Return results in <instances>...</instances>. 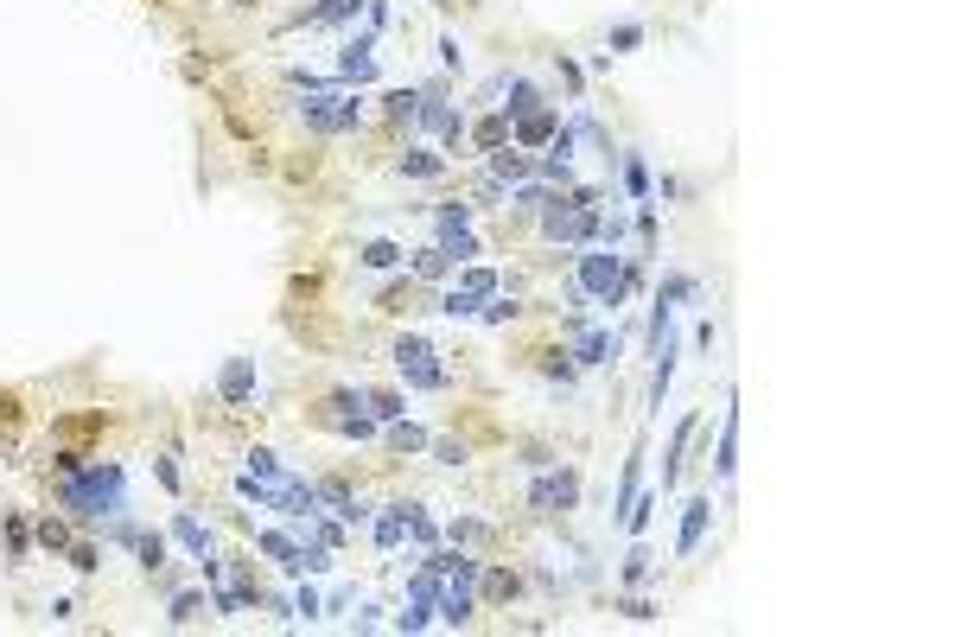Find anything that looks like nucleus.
Instances as JSON below:
<instances>
[{
	"instance_id": "nucleus-23",
	"label": "nucleus",
	"mask_w": 955,
	"mask_h": 637,
	"mask_svg": "<svg viewBox=\"0 0 955 637\" xmlns=\"http://www.w3.org/2000/svg\"><path fill=\"white\" fill-rule=\"evenodd\" d=\"M497 96H503L497 109L510 115V122H523V115H535V109H542V90H535L529 77H503V90H497Z\"/></svg>"
},
{
	"instance_id": "nucleus-29",
	"label": "nucleus",
	"mask_w": 955,
	"mask_h": 637,
	"mask_svg": "<svg viewBox=\"0 0 955 637\" xmlns=\"http://www.w3.org/2000/svg\"><path fill=\"white\" fill-rule=\"evenodd\" d=\"M249 472H255V478H268V485H293V478H300L281 453H268V446H255V453H249Z\"/></svg>"
},
{
	"instance_id": "nucleus-55",
	"label": "nucleus",
	"mask_w": 955,
	"mask_h": 637,
	"mask_svg": "<svg viewBox=\"0 0 955 637\" xmlns=\"http://www.w3.org/2000/svg\"><path fill=\"white\" fill-rule=\"evenodd\" d=\"M0 516H7V510H0Z\"/></svg>"
},
{
	"instance_id": "nucleus-24",
	"label": "nucleus",
	"mask_w": 955,
	"mask_h": 637,
	"mask_svg": "<svg viewBox=\"0 0 955 637\" xmlns=\"http://www.w3.org/2000/svg\"><path fill=\"white\" fill-rule=\"evenodd\" d=\"M491 179H497V185H523V179H535V160H529L523 147L503 141V147L491 153Z\"/></svg>"
},
{
	"instance_id": "nucleus-19",
	"label": "nucleus",
	"mask_w": 955,
	"mask_h": 637,
	"mask_svg": "<svg viewBox=\"0 0 955 637\" xmlns=\"http://www.w3.org/2000/svg\"><path fill=\"white\" fill-rule=\"evenodd\" d=\"M255 548L281 567V574H293L300 580V536H287V529H255Z\"/></svg>"
},
{
	"instance_id": "nucleus-32",
	"label": "nucleus",
	"mask_w": 955,
	"mask_h": 637,
	"mask_svg": "<svg viewBox=\"0 0 955 637\" xmlns=\"http://www.w3.org/2000/svg\"><path fill=\"white\" fill-rule=\"evenodd\" d=\"M357 13H363V0H312L306 20L312 26H344V20H357Z\"/></svg>"
},
{
	"instance_id": "nucleus-34",
	"label": "nucleus",
	"mask_w": 955,
	"mask_h": 637,
	"mask_svg": "<svg viewBox=\"0 0 955 637\" xmlns=\"http://www.w3.org/2000/svg\"><path fill=\"white\" fill-rule=\"evenodd\" d=\"M624 192H631V204H650V166H644V153H624Z\"/></svg>"
},
{
	"instance_id": "nucleus-35",
	"label": "nucleus",
	"mask_w": 955,
	"mask_h": 637,
	"mask_svg": "<svg viewBox=\"0 0 955 637\" xmlns=\"http://www.w3.org/2000/svg\"><path fill=\"white\" fill-rule=\"evenodd\" d=\"M363 408H370V415H376L382 427H389V421H402V415H408V408H402V395H395V389H363Z\"/></svg>"
},
{
	"instance_id": "nucleus-7",
	"label": "nucleus",
	"mask_w": 955,
	"mask_h": 637,
	"mask_svg": "<svg viewBox=\"0 0 955 637\" xmlns=\"http://www.w3.org/2000/svg\"><path fill=\"white\" fill-rule=\"evenodd\" d=\"M312 421L319 427H332V434H344V440H376V415L363 408V389H332L319 408H312Z\"/></svg>"
},
{
	"instance_id": "nucleus-12",
	"label": "nucleus",
	"mask_w": 955,
	"mask_h": 637,
	"mask_svg": "<svg viewBox=\"0 0 955 637\" xmlns=\"http://www.w3.org/2000/svg\"><path fill=\"white\" fill-rule=\"evenodd\" d=\"M433 606H440V574H433V567L421 561V574L408 580V599H402V612H395L389 625L414 637V631H427V625H433Z\"/></svg>"
},
{
	"instance_id": "nucleus-41",
	"label": "nucleus",
	"mask_w": 955,
	"mask_h": 637,
	"mask_svg": "<svg viewBox=\"0 0 955 637\" xmlns=\"http://www.w3.org/2000/svg\"><path fill=\"white\" fill-rule=\"evenodd\" d=\"M408 542H421V548L440 542V523H433V516H427L421 504H408Z\"/></svg>"
},
{
	"instance_id": "nucleus-46",
	"label": "nucleus",
	"mask_w": 955,
	"mask_h": 637,
	"mask_svg": "<svg viewBox=\"0 0 955 637\" xmlns=\"http://www.w3.org/2000/svg\"><path fill=\"white\" fill-rule=\"evenodd\" d=\"M198 612H204V593H172V612L166 618H172V625H191Z\"/></svg>"
},
{
	"instance_id": "nucleus-52",
	"label": "nucleus",
	"mask_w": 955,
	"mask_h": 637,
	"mask_svg": "<svg viewBox=\"0 0 955 637\" xmlns=\"http://www.w3.org/2000/svg\"><path fill=\"white\" fill-rule=\"evenodd\" d=\"M153 478H160L166 491H179V466H172V453H160V459H153Z\"/></svg>"
},
{
	"instance_id": "nucleus-39",
	"label": "nucleus",
	"mask_w": 955,
	"mask_h": 637,
	"mask_svg": "<svg viewBox=\"0 0 955 637\" xmlns=\"http://www.w3.org/2000/svg\"><path fill=\"white\" fill-rule=\"evenodd\" d=\"M414 109H421V90H389V96H382V115H389L395 128L414 122Z\"/></svg>"
},
{
	"instance_id": "nucleus-1",
	"label": "nucleus",
	"mask_w": 955,
	"mask_h": 637,
	"mask_svg": "<svg viewBox=\"0 0 955 637\" xmlns=\"http://www.w3.org/2000/svg\"><path fill=\"white\" fill-rule=\"evenodd\" d=\"M58 504L71 510V523H115L128 510V472L109 459H90L83 472L58 478Z\"/></svg>"
},
{
	"instance_id": "nucleus-11",
	"label": "nucleus",
	"mask_w": 955,
	"mask_h": 637,
	"mask_svg": "<svg viewBox=\"0 0 955 637\" xmlns=\"http://www.w3.org/2000/svg\"><path fill=\"white\" fill-rule=\"evenodd\" d=\"M573 504H580V472H573V466L554 459V466L535 472V485H529V510L535 516H567Z\"/></svg>"
},
{
	"instance_id": "nucleus-22",
	"label": "nucleus",
	"mask_w": 955,
	"mask_h": 637,
	"mask_svg": "<svg viewBox=\"0 0 955 637\" xmlns=\"http://www.w3.org/2000/svg\"><path fill=\"white\" fill-rule=\"evenodd\" d=\"M554 128H561V115H554V109H535V115H523V122H510V147H548Z\"/></svg>"
},
{
	"instance_id": "nucleus-5",
	"label": "nucleus",
	"mask_w": 955,
	"mask_h": 637,
	"mask_svg": "<svg viewBox=\"0 0 955 637\" xmlns=\"http://www.w3.org/2000/svg\"><path fill=\"white\" fill-rule=\"evenodd\" d=\"M478 567L484 561H472L465 548H453V561H446V574H440V606H433V618H440L446 631L472 625V612H478Z\"/></svg>"
},
{
	"instance_id": "nucleus-43",
	"label": "nucleus",
	"mask_w": 955,
	"mask_h": 637,
	"mask_svg": "<svg viewBox=\"0 0 955 637\" xmlns=\"http://www.w3.org/2000/svg\"><path fill=\"white\" fill-rule=\"evenodd\" d=\"M39 548H51V555L71 548V523H64V516H45V523H39Z\"/></svg>"
},
{
	"instance_id": "nucleus-16",
	"label": "nucleus",
	"mask_w": 955,
	"mask_h": 637,
	"mask_svg": "<svg viewBox=\"0 0 955 637\" xmlns=\"http://www.w3.org/2000/svg\"><path fill=\"white\" fill-rule=\"evenodd\" d=\"M255 383H262V376H255V357H230V364H223V376H217V395H223L230 408H249Z\"/></svg>"
},
{
	"instance_id": "nucleus-48",
	"label": "nucleus",
	"mask_w": 955,
	"mask_h": 637,
	"mask_svg": "<svg viewBox=\"0 0 955 637\" xmlns=\"http://www.w3.org/2000/svg\"><path fill=\"white\" fill-rule=\"evenodd\" d=\"M446 536H453V542L465 548V542H484L491 529H484V523H472V516H459V523H446Z\"/></svg>"
},
{
	"instance_id": "nucleus-13",
	"label": "nucleus",
	"mask_w": 955,
	"mask_h": 637,
	"mask_svg": "<svg viewBox=\"0 0 955 637\" xmlns=\"http://www.w3.org/2000/svg\"><path fill=\"white\" fill-rule=\"evenodd\" d=\"M338 83H351V90L376 83V32H351L338 45Z\"/></svg>"
},
{
	"instance_id": "nucleus-21",
	"label": "nucleus",
	"mask_w": 955,
	"mask_h": 637,
	"mask_svg": "<svg viewBox=\"0 0 955 637\" xmlns=\"http://www.w3.org/2000/svg\"><path fill=\"white\" fill-rule=\"evenodd\" d=\"M739 472V402H726V421H720V453H714V478L733 485Z\"/></svg>"
},
{
	"instance_id": "nucleus-17",
	"label": "nucleus",
	"mask_w": 955,
	"mask_h": 637,
	"mask_svg": "<svg viewBox=\"0 0 955 637\" xmlns=\"http://www.w3.org/2000/svg\"><path fill=\"white\" fill-rule=\"evenodd\" d=\"M172 536H179V548H185L191 561H211V555H217V536H211V523H198L191 510H179V516H172Z\"/></svg>"
},
{
	"instance_id": "nucleus-54",
	"label": "nucleus",
	"mask_w": 955,
	"mask_h": 637,
	"mask_svg": "<svg viewBox=\"0 0 955 637\" xmlns=\"http://www.w3.org/2000/svg\"><path fill=\"white\" fill-rule=\"evenodd\" d=\"M433 7H446V0H433Z\"/></svg>"
},
{
	"instance_id": "nucleus-49",
	"label": "nucleus",
	"mask_w": 955,
	"mask_h": 637,
	"mask_svg": "<svg viewBox=\"0 0 955 637\" xmlns=\"http://www.w3.org/2000/svg\"><path fill=\"white\" fill-rule=\"evenodd\" d=\"M319 612H325V599L312 593V587H300V593H293V618H306V625H312Z\"/></svg>"
},
{
	"instance_id": "nucleus-6",
	"label": "nucleus",
	"mask_w": 955,
	"mask_h": 637,
	"mask_svg": "<svg viewBox=\"0 0 955 637\" xmlns=\"http://www.w3.org/2000/svg\"><path fill=\"white\" fill-rule=\"evenodd\" d=\"M453 274H459V281H446L440 294H433V313H440V319H478V306L491 294H503V281L484 262H459Z\"/></svg>"
},
{
	"instance_id": "nucleus-2",
	"label": "nucleus",
	"mask_w": 955,
	"mask_h": 637,
	"mask_svg": "<svg viewBox=\"0 0 955 637\" xmlns=\"http://www.w3.org/2000/svg\"><path fill=\"white\" fill-rule=\"evenodd\" d=\"M631 287H637V268H624L618 249L586 243L580 255H573V300H580V306H612V313H618Z\"/></svg>"
},
{
	"instance_id": "nucleus-18",
	"label": "nucleus",
	"mask_w": 955,
	"mask_h": 637,
	"mask_svg": "<svg viewBox=\"0 0 955 637\" xmlns=\"http://www.w3.org/2000/svg\"><path fill=\"white\" fill-rule=\"evenodd\" d=\"M408 281H427V287H446V281H453V255H446L440 243H427V249H414V255H408Z\"/></svg>"
},
{
	"instance_id": "nucleus-38",
	"label": "nucleus",
	"mask_w": 955,
	"mask_h": 637,
	"mask_svg": "<svg viewBox=\"0 0 955 637\" xmlns=\"http://www.w3.org/2000/svg\"><path fill=\"white\" fill-rule=\"evenodd\" d=\"M134 555H141L147 574H160V567H166V536H160V529H141V536H134Z\"/></svg>"
},
{
	"instance_id": "nucleus-37",
	"label": "nucleus",
	"mask_w": 955,
	"mask_h": 637,
	"mask_svg": "<svg viewBox=\"0 0 955 637\" xmlns=\"http://www.w3.org/2000/svg\"><path fill=\"white\" fill-rule=\"evenodd\" d=\"M382 440H389L395 453H421V446H427V427H414V421L402 415V421H389V434H382Z\"/></svg>"
},
{
	"instance_id": "nucleus-9",
	"label": "nucleus",
	"mask_w": 955,
	"mask_h": 637,
	"mask_svg": "<svg viewBox=\"0 0 955 637\" xmlns=\"http://www.w3.org/2000/svg\"><path fill=\"white\" fill-rule=\"evenodd\" d=\"M414 128L427 134L433 147H459L465 141V115H459V102L433 83V90H421V109H414Z\"/></svg>"
},
{
	"instance_id": "nucleus-45",
	"label": "nucleus",
	"mask_w": 955,
	"mask_h": 637,
	"mask_svg": "<svg viewBox=\"0 0 955 637\" xmlns=\"http://www.w3.org/2000/svg\"><path fill=\"white\" fill-rule=\"evenodd\" d=\"M605 45H612V51H637V45H644V26H637V20H618L612 32H605Z\"/></svg>"
},
{
	"instance_id": "nucleus-20",
	"label": "nucleus",
	"mask_w": 955,
	"mask_h": 637,
	"mask_svg": "<svg viewBox=\"0 0 955 637\" xmlns=\"http://www.w3.org/2000/svg\"><path fill=\"white\" fill-rule=\"evenodd\" d=\"M370 536H376L382 555H395V548L408 542V504H382V510L370 516Z\"/></svg>"
},
{
	"instance_id": "nucleus-53",
	"label": "nucleus",
	"mask_w": 955,
	"mask_h": 637,
	"mask_svg": "<svg viewBox=\"0 0 955 637\" xmlns=\"http://www.w3.org/2000/svg\"><path fill=\"white\" fill-rule=\"evenodd\" d=\"M440 58H446V64H453V71H459V64H465V51H459V39H453V32H446V39H440Z\"/></svg>"
},
{
	"instance_id": "nucleus-42",
	"label": "nucleus",
	"mask_w": 955,
	"mask_h": 637,
	"mask_svg": "<svg viewBox=\"0 0 955 637\" xmlns=\"http://www.w3.org/2000/svg\"><path fill=\"white\" fill-rule=\"evenodd\" d=\"M516 313H523V306H516V294H510V300H503V294H491V300L478 306V319H484V325H510Z\"/></svg>"
},
{
	"instance_id": "nucleus-3",
	"label": "nucleus",
	"mask_w": 955,
	"mask_h": 637,
	"mask_svg": "<svg viewBox=\"0 0 955 637\" xmlns=\"http://www.w3.org/2000/svg\"><path fill=\"white\" fill-rule=\"evenodd\" d=\"M535 217H542V236L554 249H586L599 236V198L593 192H561V185H554Z\"/></svg>"
},
{
	"instance_id": "nucleus-26",
	"label": "nucleus",
	"mask_w": 955,
	"mask_h": 637,
	"mask_svg": "<svg viewBox=\"0 0 955 637\" xmlns=\"http://www.w3.org/2000/svg\"><path fill=\"white\" fill-rule=\"evenodd\" d=\"M478 593L491 599V606H510V599L523 593V580H516L510 567H478Z\"/></svg>"
},
{
	"instance_id": "nucleus-47",
	"label": "nucleus",
	"mask_w": 955,
	"mask_h": 637,
	"mask_svg": "<svg viewBox=\"0 0 955 637\" xmlns=\"http://www.w3.org/2000/svg\"><path fill=\"white\" fill-rule=\"evenodd\" d=\"M427 446H433L440 466H465V459H472V453H465V440H427Z\"/></svg>"
},
{
	"instance_id": "nucleus-30",
	"label": "nucleus",
	"mask_w": 955,
	"mask_h": 637,
	"mask_svg": "<svg viewBox=\"0 0 955 637\" xmlns=\"http://www.w3.org/2000/svg\"><path fill=\"white\" fill-rule=\"evenodd\" d=\"M465 134H472V141H478L484 153H497L503 141H510V115L497 109V115H484V122H465Z\"/></svg>"
},
{
	"instance_id": "nucleus-14",
	"label": "nucleus",
	"mask_w": 955,
	"mask_h": 637,
	"mask_svg": "<svg viewBox=\"0 0 955 637\" xmlns=\"http://www.w3.org/2000/svg\"><path fill=\"white\" fill-rule=\"evenodd\" d=\"M312 491H319V510H332L344 529H363V523H370V516H376V510L363 504V497H357L351 485H344V478H319V485H312Z\"/></svg>"
},
{
	"instance_id": "nucleus-8",
	"label": "nucleus",
	"mask_w": 955,
	"mask_h": 637,
	"mask_svg": "<svg viewBox=\"0 0 955 637\" xmlns=\"http://www.w3.org/2000/svg\"><path fill=\"white\" fill-rule=\"evenodd\" d=\"M395 370H402V383H408L414 395L446 389V364H440V351H433L421 332H402V338H395Z\"/></svg>"
},
{
	"instance_id": "nucleus-50",
	"label": "nucleus",
	"mask_w": 955,
	"mask_h": 637,
	"mask_svg": "<svg viewBox=\"0 0 955 637\" xmlns=\"http://www.w3.org/2000/svg\"><path fill=\"white\" fill-rule=\"evenodd\" d=\"M71 567H77V574H96V567H102V555H96L90 542H77V548H71Z\"/></svg>"
},
{
	"instance_id": "nucleus-44",
	"label": "nucleus",
	"mask_w": 955,
	"mask_h": 637,
	"mask_svg": "<svg viewBox=\"0 0 955 637\" xmlns=\"http://www.w3.org/2000/svg\"><path fill=\"white\" fill-rule=\"evenodd\" d=\"M7 548H13V561H26V548H32V529L20 510H7Z\"/></svg>"
},
{
	"instance_id": "nucleus-4",
	"label": "nucleus",
	"mask_w": 955,
	"mask_h": 637,
	"mask_svg": "<svg viewBox=\"0 0 955 637\" xmlns=\"http://www.w3.org/2000/svg\"><path fill=\"white\" fill-rule=\"evenodd\" d=\"M300 122H306V134H319V141H332V134H357V128H363V96L351 90V83H325V90H306Z\"/></svg>"
},
{
	"instance_id": "nucleus-27",
	"label": "nucleus",
	"mask_w": 955,
	"mask_h": 637,
	"mask_svg": "<svg viewBox=\"0 0 955 637\" xmlns=\"http://www.w3.org/2000/svg\"><path fill=\"white\" fill-rule=\"evenodd\" d=\"M357 262H363V268H376V274H389V268H402V262H408V249H402V243H389V236H370V243L357 249Z\"/></svg>"
},
{
	"instance_id": "nucleus-31",
	"label": "nucleus",
	"mask_w": 955,
	"mask_h": 637,
	"mask_svg": "<svg viewBox=\"0 0 955 637\" xmlns=\"http://www.w3.org/2000/svg\"><path fill=\"white\" fill-rule=\"evenodd\" d=\"M688 440H694V415H682V427L669 434V453H663V485H675V478H682V453H688Z\"/></svg>"
},
{
	"instance_id": "nucleus-15",
	"label": "nucleus",
	"mask_w": 955,
	"mask_h": 637,
	"mask_svg": "<svg viewBox=\"0 0 955 637\" xmlns=\"http://www.w3.org/2000/svg\"><path fill=\"white\" fill-rule=\"evenodd\" d=\"M707 523H714V497H688V504H682V529H675V555H682V561L707 542Z\"/></svg>"
},
{
	"instance_id": "nucleus-51",
	"label": "nucleus",
	"mask_w": 955,
	"mask_h": 637,
	"mask_svg": "<svg viewBox=\"0 0 955 637\" xmlns=\"http://www.w3.org/2000/svg\"><path fill=\"white\" fill-rule=\"evenodd\" d=\"M618 612H624V618H637V625H650V618H656L650 599H618Z\"/></svg>"
},
{
	"instance_id": "nucleus-28",
	"label": "nucleus",
	"mask_w": 955,
	"mask_h": 637,
	"mask_svg": "<svg viewBox=\"0 0 955 637\" xmlns=\"http://www.w3.org/2000/svg\"><path fill=\"white\" fill-rule=\"evenodd\" d=\"M395 166H402V179H440V172H446V153H440V147H408Z\"/></svg>"
},
{
	"instance_id": "nucleus-36",
	"label": "nucleus",
	"mask_w": 955,
	"mask_h": 637,
	"mask_svg": "<svg viewBox=\"0 0 955 637\" xmlns=\"http://www.w3.org/2000/svg\"><path fill=\"white\" fill-rule=\"evenodd\" d=\"M650 580H656V555L637 542L631 555H624V587H650Z\"/></svg>"
},
{
	"instance_id": "nucleus-10",
	"label": "nucleus",
	"mask_w": 955,
	"mask_h": 637,
	"mask_svg": "<svg viewBox=\"0 0 955 637\" xmlns=\"http://www.w3.org/2000/svg\"><path fill=\"white\" fill-rule=\"evenodd\" d=\"M433 243L453 255V268H459V262H478L484 243H478V230H472V204H440V211H433Z\"/></svg>"
},
{
	"instance_id": "nucleus-40",
	"label": "nucleus",
	"mask_w": 955,
	"mask_h": 637,
	"mask_svg": "<svg viewBox=\"0 0 955 637\" xmlns=\"http://www.w3.org/2000/svg\"><path fill=\"white\" fill-rule=\"evenodd\" d=\"M535 357H542V376H548V383H561V389H573V370H580V364H573L567 351H535Z\"/></svg>"
},
{
	"instance_id": "nucleus-33",
	"label": "nucleus",
	"mask_w": 955,
	"mask_h": 637,
	"mask_svg": "<svg viewBox=\"0 0 955 637\" xmlns=\"http://www.w3.org/2000/svg\"><path fill=\"white\" fill-rule=\"evenodd\" d=\"M637 485H644V446H631V459H624V478H618V497H612L618 516H624V504L637 497Z\"/></svg>"
},
{
	"instance_id": "nucleus-25",
	"label": "nucleus",
	"mask_w": 955,
	"mask_h": 637,
	"mask_svg": "<svg viewBox=\"0 0 955 637\" xmlns=\"http://www.w3.org/2000/svg\"><path fill=\"white\" fill-rule=\"evenodd\" d=\"M567 357H573V364H586V370H593V364H612V357H618V338L593 325V332H580V338H573V351H567Z\"/></svg>"
}]
</instances>
